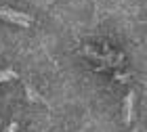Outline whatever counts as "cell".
<instances>
[{"mask_svg":"<svg viewBox=\"0 0 147 132\" xmlns=\"http://www.w3.org/2000/svg\"><path fill=\"white\" fill-rule=\"evenodd\" d=\"M0 19H6V21H11L15 25H21V27H30V23H32L30 15L13 11V9H6V6H0Z\"/></svg>","mask_w":147,"mask_h":132,"instance_id":"obj_1","label":"cell"},{"mask_svg":"<svg viewBox=\"0 0 147 132\" xmlns=\"http://www.w3.org/2000/svg\"><path fill=\"white\" fill-rule=\"evenodd\" d=\"M132 109H135V92H128L124 96V107H122V122L126 126L132 122Z\"/></svg>","mask_w":147,"mask_h":132,"instance_id":"obj_2","label":"cell"},{"mask_svg":"<svg viewBox=\"0 0 147 132\" xmlns=\"http://www.w3.org/2000/svg\"><path fill=\"white\" fill-rule=\"evenodd\" d=\"M25 94H28V101H32V103H44V96H40L38 94V90L34 88V86H25Z\"/></svg>","mask_w":147,"mask_h":132,"instance_id":"obj_3","label":"cell"},{"mask_svg":"<svg viewBox=\"0 0 147 132\" xmlns=\"http://www.w3.org/2000/svg\"><path fill=\"white\" fill-rule=\"evenodd\" d=\"M11 78H17V74L13 69H0V82H6Z\"/></svg>","mask_w":147,"mask_h":132,"instance_id":"obj_4","label":"cell"},{"mask_svg":"<svg viewBox=\"0 0 147 132\" xmlns=\"http://www.w3.org/2000/svg\"><path fill=\"white\" fill-rule=\"evenodd\" d=\"M15 130H17V124H15V122H13V124H9V128H6L4 132H15Z\"/></svg>","mask_w":147,"mask_h":132,"instance_id":"obj_5","label":"cell"}]
</instances>
